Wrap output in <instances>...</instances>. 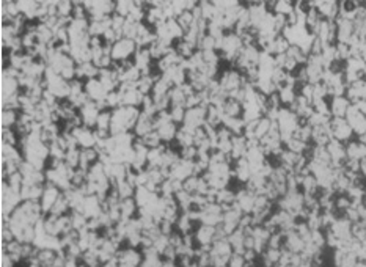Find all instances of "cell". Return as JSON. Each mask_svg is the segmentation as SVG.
Listing matches in <instances>:
<instances>
[{
    "label": "cell",
    "mask_w": 366,
    "mask_h": 267,
    "mask_svg": "<svg viewBox=\"0 0 366 267\" xmlns=\"http://www.w3.org/2000/svg\"><path fill=\"white\" fill-rule=\"evenodd\" d=\"M142 115V110L138 107H126L121 105L113 110L112 115V126L110 134L112 135H118V134L124 132H134V128Z\"/></svg>",
    "instance_id": "obj_1"
},
{
    "label": "cell",
    "mask_w": 366,
    "mask_h": 267,
    "mask_svg": "<svg viewBox=\"0 0 366 267\" xmlns=\"http://www.w3.org/2000/svg\"><path fill=\"white\" fill-rule=\"evenodd\" d=\"M360 175L366 178V157L360 160Z\"/></svg>",
    "instance_id": "obj_54"
},
{
    "label": "cell",
    "mask_w": 366,
    "mask_h": 267,
    "mask_svg": "<svg viewBox=\"0 0 366 267\" xmlns=\"http://www.w3.org/2000/svg\"><path fill=\"white\" fill-rule=\"evenodd\" d=\"M44 193V184H33V185H22L21 190V197L25 200H30V201H41V197Z\"/></svg>",
    "instance_id": "obj_25"
},
{
    "label": "cell",
    "mask_w": 366,
    "mask_h": 267,
    "mask_svg": "<svg viewBox=\"0 0 366 267\" xmlns=\"http://www.w3.org/2000/svg\"><path fill=\"white\" fill-rule=\"evenodd\" d=\"M71 134L74 135L76 142H77V146L81 150L96 148L98 140H96L95 129H90V128H85V126H81V128L74 129Z\"/></svg>",
    "instance_id": "obj_7"
},
{
    "label": "cell",
    "mask_w": 366,
    "mask_h": 267,
    "mask_svg": "<svg viewBox=\"0 0 366 267\" xmlns=\"http://www.w3.org/2000/svg\"><path fill=\"white\" fill-rule=\"evenodd\" d=\"M88 11L90 21H101L112 16L115 13V2L112 0H90V2H83Z\"/></svg>",
    "instance_id": "obj_3"
},
{
    "label": "cell",
    "mask_w": 366,
    "mask_h": 267,
    "mask_svg": "<svg viewBox=\"0 0 366 267\" xmlns=\"http://www.w3.org/2000/svg\"><path fill=\"white\" fill-rule=\"evenodd\" d=\"M173 48H175V50L178 52V55L181 57L183 60H189V58H190V57L194 55V53L197 52V48H195V46H192L190 43H187L184 38H183V39H179V41H176V43H175V46H173Z\"/></svg>",
    "instance_id": "obj_32"
},
{
    "label": "cell",
    "mask_w": 366,
    "mask_h": 267,
    "mask_svg": "<svg viewBox=\"0 0 366 267\" xmlns=\"http://www.w3.org/2000/svg\"><path fill=\"white\" fill-rule=\"evenodd\" d=\"M278 98H280V102H282V105L283 107H289L296 102V99H297V88H294V86H289V85H283V86H280L278 88Z\"/></svg>",
    "instance_id": "obj_26"
},
{
    "label": "cell",
    "mask_w": 366,
    "mask_h": 267,
    "mask_svg": "<svg viewBox=\"0 0 366 267\" xmlns=\"http://www.w3.org/2000/svg\"><path fill=\"white\" fill-rule=\"evenodd\" d=\"M116 190L119 193V197H121V200H126V198H134L135 195V187L132 185L131 183L128 181H121L116 184Z\"/></svg>",
    "instance_id": "obj_45"
},
{
    "label": "cell",
    "mask_w": 366,
    "mask_h": 267,
    "mask_svg": "<svg viewBox=\"0 0 366 267\" xmlns=\"http://www.w3.org/2000/svg\"><path fill=\"white\" fill-rule=\"evenodd\" d=\"M49 214H54V216H57V217L68 216V214H71V206H69V201H68V198H66L65 193H62V195L58 197V200L55 201V204L52 206V209H50Z\"/></svg>",
    "instance_id": "obj_29"
},
{
    "label": "cell",
    "mask_w": 366,
    "mask_h": 267,
    "mask_svg": "<svg viewBox=\"0 0 366 267\" xmlns=\"http://www.w3.org/2000/svg\"><path fill=\"white\" fill-rule=\"evenodd\" d=\"M352 105H355L358 112H362L363 115H366V99H360V101L354 102Z\"/></svg>",
    "instance_id": "obj_52"
},
{
    "label": "cell",
    "mask_w": 366,
    "mask_h": 267,
    "mask_svg": "<svg viewBox=\"0 0 366 267\" xmlns=\"http://www.w3.org/2000/svg\"><path fill=\"white\" fill-rule=\"evenodd\" d=\"M325 148H327V151H329V156H330V160H332V167H335V168L343 167L344 160L348 159V156H346V143L332 138Z\"/></svg>",
    "instance_id": "obj_12"
},
{
    "label": "cell",
    "mask_w": 366,
    "mask_h": 267,
    "mask_svg": "<svg viewBox=\"0 0 366 267\" xmlns=\"http://www.w3.org/2000/svg\"><path fill=\"white\" fill-rule=\"evenodd\" d=\"M119 212H121V220L123 222H129V220L135 218L138 216V206L134 198H126L121 200L119 203Z\"/></svg>",
    "instance_id": "obj_22"
},
{
    "label": "cell",
    "mask_w": 366,
    "mask_h": 267,
    "mask_svg": "<svg viewBox=\"0 0 366 267\" xmlns=\"http://www.w3.org/2000/svg\"><path fill=\"white\" fill-rule=\"evenodd\" d=\"M223 117L228 118H241L242 117V104L234 101V99H226V102L223 105Z\"/></svg>",
    "instance_id": "obj_30"
},
{
    "label": "cell",
    "mask_w": 366,
    "mask_h": 267,
    "mask_svg": "<svg viewBox=\"0 0 366 267\" xmlns=\"http://www.w3.org/2000/svg\"><path fill=\"white\" fill-rule=\"evenodd\" d=\"M168 99H170V105L171 107H185L187 96L184 95L181 86H173V88L170 90V93H168Z\"/></svg>",
    "instance_id": "obj_35"
},
{
    "label": "cell",
    "mask_w": 366,
    "mask_h": 267,
    "mask_svg": "<svg viewBox=\"0 0 366 267\" xmlns=\"http://www.w3.org/2000/svg\"><path fill=\"white\" fill-rule=\"evenodd\" d=\"M81 148L76 146V148H69L65 154V164L69 167V168L76 170L81 165Z\"/></svg>",
    "instance_id": "obj_37"
},
{
    "label": "cell",
    "mask_w": 366,
    "mask_h": 267,
    "mask_svg": "<svg viewBox=\"0 0 366 267\" xmlns=\"http://www.w3.org/2000/svg\"><path fill=\"white\" fill-rule=\"evenodd\" d=\"M19 142H21V137H19L16 129H2V143L19 148Z\"/></svg>",
    "instance_id": "obj_44"
},
{
    "label": "cell",
    "mask_w": 366,
    "mask_h": 267,
    "mask_svg": "<svg viewBox=\"0 0 366 267\" xmlns=\"http://www.w3.org/2000/svg\"><path fill=\"white\" fill-rule=\"evenodd\" d=\"M162 267H179L176 261H164Z\"/></svg>",
    "instance_id": "obj_55"
},
{
    "label": "cell",
    "mask_w": 366,
    "mask_h": 267,
    "mask_svg": "<svg viewBox=\"0 0 366 267\" xmlns=\"http://www.w3.org/2000/svg\"><path fill=\"white\" fill-rule=\"evenodd\" d=\"M184 185V190L192 193V195H195V193L198 192V185H200V176H190L187 178L185 181L183 183Z\"/></svg>",
    "instance_id": "obj_50"
},
{
    "label": "cell",
    "mask_w": 366,
    "mask_h": 267,
    "mask_svg": "<svg viewBox=\"0 0 366 267\" xmlns=\"http://www.w3.org/2000/svg\"><path fill=\"white\" fill-rule=\"evenodd\" d=\"M198 156V148L197 146H185V148H179V157L184 160H194Z\"/></svg>",
    "instance_id": "obj_49"
},
{
    "label": "cell",
    "mask_w": 366,
    "mask_h": 267,
    "mask_svg": "<svg viewBox=\"0 0 366 267\" xmlns=\"http://www.w3.org/2000/svg\"><path fill=\"white\" fill-rule=\"evenodd\" d=\"M272 124H274V121H272L270 118H267V117L259 118L256 121V126H255V138L261 142V140L269 134V131L272 129Z\"/></svg>",
    "instance_id": "obj_33"
},
{
    "label": "cell",
    "mask_w": 366,
    "mask_h": 267,
    "mask_svg": "<svg viewBox=\"0 0 366 267\" xmlns=\"http://www.w3.org/2000/svg\"><path fill=\"white\" fill-rule=\"evenodd\" d=\"M346 156H348V159L362 160L366 157V146L357 137L352 138L350 142L346 143Z\"/></svg>",
    "instance_id": "obj_20"
},
{
    "label": "cell",
    "mask_w": 366,
    "mask_h": 267,
    "mask_svg": "<svg viewBox=\"0 0 366 267\" xmlns=\"http://www.w3.org/2000/svg\"><path fill=\"white\" fill-rule=\"evenodd\" d=\"M71 223L74 231H82L83 228H86V223H88V217H85L82 212L77 211H71Z\"/></svg>",
    "instance_id": "obj_42"
},
{
    "label": "cell",
    "mask_w": 366,
    "mask_h": 267,
    "mask_svg": "<svg viewBox=\"0 0 366 267\" xmlns=\"http://www.w3.org/2000/svg\"><path fill=\"white\" fill-rule=\"evenodd\" d=\"M19 91H21V85H19L17 77H13L2 72V101L17 95Z\"/></svg>",
    "instance_id": "obj_17"
},
{
    "label": "cell",
    "mask_w": 366,
    "mask_h": 267,
    "mask_svg": "<svg viewBox=\"0 0 366 267\" xmlns=\"http://www.w3.org/2000/svg\"><path fill=\"white\" fill-rule=\"evenodd\" d=\"M72 11H74V2L71 0H60L57 2V16L62 19H72Z\"/></svg>",
    "instance_id": "obj_38"
},
{
    "label": "cell",
    "mask_w": 366,
    "mask_h": 267,
    "mask_svg": "<svg viewBox=\"0 0 366 267\" xmlns=\"http://www.w3.org/2000/svg\"><path fill=\"white\" fill-rule=\"evenodd\" d=\"M138 49L137 43L134 39L129 38H121L112 46V60L113 63H121V62H128V60H132L135 55V52Z\"/></svg>",
    "instance_id": "obj_2"
},
{
    "label": "cell",
    "mask_w": 366,
    "mask_h": 267,
    "mask_svg": "<svg viewBox=\"0 0 366 267\" xmlns=\"http://www.w3.org/2000/svg\"><path fill=\"white\" fill-rule=\"evenodd\" d=\"M62 190L58 189L57 185H54V184H50V183H46L44 184V193H43V197H41V208H43V212H44V216H48V214L50 212V209H52V206L55 204V201L58 200V197L62 195Z\"/></svg>",
    "instance_id": "obj_13"
},
{
    "label": "cell",
    "mask_w": 366,
    "mask_h": 267,
    "mask_svg": "<svg viewBox=\"0 0 366 267\" xmlns=\"http://www.w3.org/2000/svg\"><path fill=\"white\" fill-rule=\"evenodd\" d=\"M170 178L168 179H176V181H185L187 178L194 176V162L192 160H184L179 159L175 165H171L170 168Z\"/></svg>",
    "instance_id": "obj_9"
},
{
    "label": "cell",
    "mask_w": 366,
    "mask_h": 267,
    "mask_svg": "<svg viewBox=\"0 0 366 267\" xmlns=\"http://www.w3.org/2000/svg\"><path fill=\"white\" fill-rule=\"evenodd\" d=\"M142 140V143L146 146L148 150H152V148H159V146H162L164 145V142L161 140V137H159V134H157V131H152V132H150L148 135H145V137H142L140 138Z\"/></svg>",
    "instance_id": "obj_43"
},
{
    "label": "cell",
    "mask_w": 366,
    "mask_h": 267,
    "mask_svg": "<svg viewBox=\"0 0 366 267\" xmlns=\"http://www.w3.org/2000/svg\"><path fill=\"white\" fill-rule=\"evenodd\" d=\"M335 22H336V43L349 44L350 38L354 36V22L344 17H338Z\"/></svg>",
    "instance_id": "obj_14"
},
{
    "label": "cell",
    "mask_w": 366,
    "mask_h": 267,
    "mask_svg": "<svg viewBox=\"0 0 366 267\" xmlns=\"http://www.w3.org/2000/svg\"><path fill=\"white\" fill-rule=\"evenodd\" d=\"M294 2L291 0H277L274 6V15H282V16H291L294 13Z\"/></svg>",
    "instance_id": "obj_39"
},
{
    "label": "cell",
    "mask_w": 366,
    "mask_h": 267,
    "mask_svg": "<svg viewBox=\"0 0 366 267\" xmlns=\"http://www.w3.org/2000/svg\"><path fill=\"white\" fill-rule=\"evenodd\" d=\"M85 95L88 96L90 101L101 104V102H105V98H107L109 91L104 88L102 83L99 82V79H91L85 82Z\"/></svg>",
    "instance_id": "obj_11"
},
{
    "label": "cell",
    "mask_w": 366,
    "mask_h": 267,
    "mask_svg": "<svg viewBox=\"0 0 366 267\" xmlns=\"http://www.w3.org/2000/svg\"><path fill=\"white\" fill-rule=\"evenodd\" d=\"M152 195H154V193L150 192L148 189H146V187H137L134 200H135V203H137V206H138V209L146 208V206H148V203L151 201Z\"/></svg>",
    "instance_id": "obj_36"
},
{
    "label": "cell",
    "mask_w": 366,
    "mask_h": 267,
    "mask_svg": "<svg viewBox=\"0 0 366 267\" xmlns=\"http://www.w3.org/2000/svg\"><path fill=\"white\" fill-rule=\"evenodd\" d=\"M206 124V109L204 107H195V109H187L183 126L190 131L203 128Z\"/></svg>",
    "instance_id": "obj_10"
},
{
    "label": "cell",
    "mask_w": 366,
    "mask_h": 267,
    "mask_svg": "<svg viewBox=\"0 0 366 267\" xmlns=\"http://www.w3.org/2000/svg\"><path fill=\"white\" fill-rule=\"evenodd\" d=\"M365 5H366V2H365Z\"/></svg>",
    "instance_id": "obj_57"
},
{
    "label": "cell",
    "mask_w": 366,
    "mask_h": 267,
    "mask_svg": "<svg viewBox=\"0 0 366 267\" xmlns=\"http://www.w3.org/2000/svg\"><path fill=\"white\" fill-rule=\"evenodd\" d=\"M346 119H348L349 126L354 131L355 137H362L366 134V117L362 112L357 110L355 105H350L348 113H346Z\"/></svg>",
    "instance_id": "obj_6"
},
{
    "label": "cell",
    "mask_w": 366,
    "mask_h": 267,
    "mask_svg": "<svg viewBox=\"0 0 366 267\" xmlns=\"http://www.w3.org/2000/svg\"><path fill=\"white\" fill-rule=\"evenodd\" d=\"M79 264H81V259H77V258H66L65 267H79Z\"/></svg>",
    "instance_id": "obj_53"
},
{
    "label": "cell",
    "mask_w": 366,
    "mask_h": 267,
    "mask_svg": "<svg viewBox=\"0 0 366 267\" xmlns=\"http://www.w3.org/2000/svg\"><path fill=\"white\" fill-rule=\"evenodd\" d=\"M132 6H134V2H132V0H116L115 2V15L128 19L131 15Z\"/></svg>",
    "instance_id": "obj_41"
},
{
    "label": "cell",
    "mask_w": 366,
    "mask_h": 267,
    "mask_svg": "<svg viewBox=\"0 0 366 267\" xmlns=\"http://www.w3.org/2000/svg\"><path fill=\"white\" fill-rule=\"evenodd\" d=\"M223 126L226 129H230L233 135H242L245 129V121L241 118H228L223 117Z\"/></svg>",
    "instance_id": "obj_31"
},
{
    "label": "cell",
    "mask_w": 366,
    "mask_h": 267,
    "mask_svg": "<svg viewBox=\"0 0 366 267\" xmlns=\"http://www.w3.org/2000/svg\"><path fill=\"white\" fill-rule=\"evenodd\" d=\"M112 115H113V110L110 109H105L101 110L98 117V123H96V128L98 131H109L110 132V126H112Z\"/></svg>",
    "instance_id": "obj_40"
},
{
    "label": "cell",
    "mask_w": 366,
    "mask_h": 267,
    "mask_svg": "<svg viewBox=\"0 0 366 267\" xmlns=\"http://www.w3.org/2000/svg\"><path fill=\"white\" fill-rule=\"evenodd\" d=\"M132 62H134L135 68L140 69L142 76H151V72L154 71V60L151 57V52L148 48H138L134 58H132Z\"/></svg>",
    "instance_id": "obj_5"
},
{
    "label": "cell",
    "mask_w": 366,
    "mask_h": 267,
    "mask_svg": "<svg viewBox=\"0 0 366 267\" xmlns=\"http://www.w3.org/2000/svg\"><path fill=\"white\" fill-rule=\"evenodd\" d=\"M98 160H99V151H98L96 148L82 150V151H81V165H79V168L88 171L90 167H91L93 164H96Z\"/></svg>",
    "instance_id": "obj_28"
},
{
    "label": "cell",
    "mask_w": 366,
    "mask_h": 267,
    "mask_svg": "<svg viewBox=\"0 0 366 267\" xmlns=\"http://www.w3.org/2000/svg\"><path fill=\"white\" fill-rule=\"evenodd\" d=\"M247 140L244 135H234L233 137V148H231V154L230 157L233 159V162H236L239 159H244L247 154Z\"/></svg>",
    "instance_id": "obj_23"
},
{
    "label": "cell",
    "mask_w": 366,
    "mask_h": 267,
    "mask_svg": "<svg viewBox=\"0 0 366 267\" xmlns=\"http://www.w3.org/2000/svg\"><path fill=\"white\" fill-rule=\"evenodd\" d=\"M99 113H101V109H99V105L93 101H88L85 105H82L81 109H79V115H81L82 124L85 126V128H90V129L96 128Z\"/></svg>",
    "instance_id": "obj_8"
},
{
    "label": "cell",
    "mask_w": 366,
    "mask_h": 267,
    "mask_svg": "<svg viewBox=\"0 0 366 267\" xmlns=\"http://www.w3.org/2000/svg\"><path fill=\"white\" fill-rule=\"evenodd\" d=\"M36 258H38L39 266L50 267V266H54L55 259H57V251L55 250H50V249H39Z\"/></svg>",
    "instance_id": "obj_34"
},
{
    "label": "cell",
    "mask_w": 366,
    "mask_h": 267,
    "mask_svg": "<svg viewBox=\"0 0 366 267\" xmlns=\"http://www.w3.org/2000/svg\"><path fill=\"white\" fill-rule=\"evenodd\" d=\"M159 137H161V140L165 143V145H170V143H175L176 140V135H178V131H179V126L175 124L173 121H168L162 124L161 128L156 129Z\"/></svg>",
    "instance_id": "obj_21"
},
{
    "label": "cell",
    "mask_w": 366,
    "mask_h": 267,
    "mask_svg": "<svg viewBox=\"0 0 366 267\" xmlns=\"http://www.w3.org/2000/svg\"><path fill=\"white\" fill-rule=\"evenodd\" d=\"M98 76H99V68L93 65L91 62L77 65V68H76V79L86 82V80L98 79Z\"/></svg>",
    "instance_id": "obj_24"
},
{
    "label": "cell",
    "mask_w": 366,
    "mask_h": 267,
    "mask_svg": "<svg viewBox=\"0 0 366 267\" xmlns=\"http://www.w3.org/2000/svg\"><path fill=\"white\" fill-rule=\"evenodd\" d=\"M105 105H107V109H110V110H115V109H118V107H121L123 105L121 93H119L118 90L110 91L107 98H105Z\"/></svg>",
    "instance_id": "obj_48"
},
{
    "label": "cell",
    "mask_w": 366,
    "mask_h": 267,
    "mask_svg": "<svg viewBox=\"0 0 366 267\" xmlns=\"http://www.w3.org/2000/svg\"><path fill=\"white\" fill-rule=\"evenodd\" d=\"M156 131V126H154V118L152 117H148V115H140V118H138V121L135 124L134 128V134L137 138H142L145 135H148L150 132Z\"/></svg>",
    "instance_id": "obj_19"
},
{
    "label": "cell",
    "mask_w": 366,
    "mask_h": 267,
    "mask_svg": "<svg viewBox=\"0 0 366 267\" xmlns=\"http://www.w3.org/2000/svg\"><path fill=\"white\" fill-rule=\"evenodd\" d=\"M176 21H178V24L181 25V29L184 30V33L187 32L192 25L195 24V16H194V13L192 11H184L183 15H179L178 17H176Z\"/></svg>",
    "instance_id": "obj_46"
},
{
    "label": "cell",
    "mask_w": 366,
    "mask_h": 267,
    "mask_svg": "<svg viewBox=\"0 0 366 267\" xmlns=\"http://www.w3.org/2000/svg\"><path fill=\"white\" fill-rule=\"evenodd\" d=\"M330 131H332V137L338 142L348 143L352 138H355L354 131L349 126L348 119L346 118H332L330 119Z\"/></svg>",
    "instance_id": "obj_4"
},
{
    "label": "cell",
    "mask_w": 366,
    "mask_h": 267,
    "mask_svg": "<svg viewBox=\"0 0 366 267\" xmlns=\"http://www.w3.org/2000/svg\"><path fill=\"white\" fill-rule=\"evenodd\" d=\"M350 101L346 96H336V98H330V113L332 118H346V113H348Z\"/></svg>",
    "instance_id": "obj_16"
},
{
    "label": "cell",
    "mask_w": 366,
    "mask_h": 267,
    "mask_svg": "<svg viewBox=\"0 0 366 267\" xmlns=\"http://www.w3.org/2000/svg\"><path fill=\"white\" fill-rule=\"evenodd\" d=\"M185 112H187V109L185 107H170V119L175 124L178 126H183L184 123V118H185Z\"/></svg>",
    "instance_id": "obj_47"
},
{
    "label": "cell",
    "mask_w": 366,
    "mask_h": 267,
    "mask_svg": "<svg viewBox=\"0 0 366 267\" xmlns=\"http://www.w3.org/2000/svg\"><path fill=\"white\" fill-rule=\"evenodd\" d=\"M284 249H288L291 253H296V255H299V253H302L303 249H305V240L297 234L296 231H289L284 234Z\"/></svg>",
    "instance_id": "obj_18"
},
{
    "label": "cell",
    "mask_w": 366,
    "mask_h": 267,
    "mask_svg": "<svg viewBox=\"0 0 366 267\" xmlns=\"http://www.w3.org/2000/svg\"><path fill=\"white\" fill-rule=\"evenodd\" d=\"M17 119H19V110L2 109V113H0V126H2V129H15Z\"/></svg>",
    "instance_id": "obj_27"
},
{
    "label": "cell",
    "mask_w": 366,
    "mask_h": 267,
    "mask_svg": "<svg viewBox=\"0 0 366 267\" xmlns=\"http://www.w3.org/2000/svg\"><path fill=\"white\" fill-rule=\"evenodd\" d=\"M355 267H366V263L365 261H357Z\"/></svg>",
    "instance_id": "obj_56"
},
{
    "label": "cell",
    "mask_w": 366,
    "mask_h": 267,
    "mask_svg": "<svg viewBox=\"0 0 366 267\" xmlns=\"http://www.w3.org/2000/svg\"><path fill=\"white\" fill-rule=\"evenodd\" d=\"M72 19H88V11H86V6L83 2H74Z\"/></svg>",
    "instance_id": "obj_51"
},
{
    "label": "cell",
    "mask_w": 366,
    "mask_h": 267,
    "mask_svg": "<svg viewBox=\"0 0 366 267\" xmlns=\"http://www.w3.org/2000/svg\"><path fill=\"white\" fill-rule=\"evenodd\" d=\"M194 233H195L197 245H212L214 237H216V226L200 223Z\"/></svg>",
    "instance_id": "obj_15"
}]
</instances>
